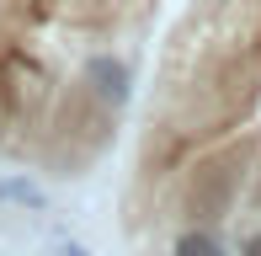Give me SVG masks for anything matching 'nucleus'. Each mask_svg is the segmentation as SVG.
Instances as JSON below:
<instances>
[{
  "mask_svg": "<svg viewBox=\"0 0 261 256\" xmlns=\"http://www.w3.org/2000/svg\"><path fill=\"white\" fill-rule=\"evenodd\" d=\"M59 256H91L86 246H64V251H59Z\"/></svg>",
  "mask_w": 261,
  "mask_h": 256,
  "instance_id": "39448f33",
  "label": "nucleus"
},
{
  "mask_svg": "<svg viewBox=\"0 0 261 256\" xmlns=\"http://www.w3.org/2000/svg\"><path fill=\"white\" fill-rule=\"evenodd\" d=\"M86 86L107 107H128V101H134V69L117 59V54H91L86 59Z\"/></svg>",
  "mask_w": 261,
  "mask_h": 256,
  "instance_id": "f257e3e1",
  "label": "nucleus"
},
{
  "mask_svg": "<svg viewBox=\"0 0 261 256\" xmlns=\"http://www.w3.org/2000/svg\"><path fill=\"white\" fill-rule=\"evenodd\" d=\"M234 256H261V229H256V235H245V240H240V251H234Z\"/></svg>",
  "mask_w": 261,
  "mask_h": 256,
  "instance_id": "20e7f679",
  "label": "nucleus"
},
{
  "mask_svg": "<svg viewBox=\"0 0 261 256\" xmlns=\"http://www.w3.org/2000/svg\"><path fill=\"white\" fill-rule=\"evenodd\" d=\"M171 256H229V246H224V235H213V229H181Z\"/></svg>",
  "mask_w": 261,
  "mask_h": 256,
  "instance_id": "f03ea898",
  "label": "nucleus"
},
{
  "mask_svg": "<svg viewBox=\"0 0 261 256\" xmlns=\"http://www.w3.org/2000/svg\"><path fill=\"white\" fill-rule=\"evenodd\" d=\"M0 203H16V208H43V203H48V192H43L38 182H27V176H0Z\"/></svg>",
  "mask_w": 261,
  "mask_h": 256,
  "instance_id": "7ed1b4c3",
  "label": "nucleus"
}]
</instances>
